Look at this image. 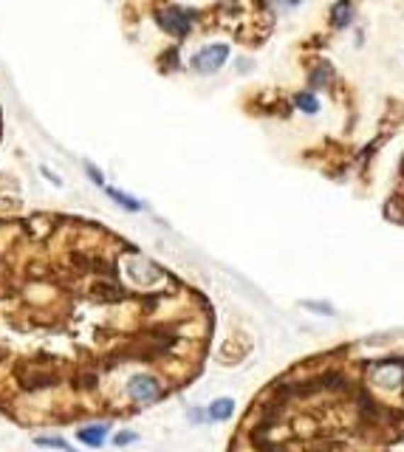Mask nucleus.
Here are the masks:
<instances>
[{
  "instance_id": "obj_11",
  "label": "nucleus",
  "mask_w": 404,
  "mask_h": 452,
  "mask_svg": "<svg viewBox=\"0 0 404 452\" xmlns=\"http://www.w3.org/2000/svg\"><path fill=\"white\" fill-rule=\"evenodd\" d=\"M130 441H136V433H122V436L116 439L119 447H125V444H130Z\"/></svg>"
},
{
  "instance_id": "obj_5",
  "label": "nucleus",
  "mask_w": 404,
  "mask_h": 452,
  "mask_svg": "<svg viewBox=\"0 0 404 452\" xmlns=\"http://www.w3.org/2000/svg\"><path fill=\"white\" fill-rule=\"evenodd\" d=\"M351 20H354V3L351 0H337L334 9H331V23L337 28H345V26H351Z\"/></svg>"
},
{
  "instance_id": "obj_12",
  "label": "nucleus",
  "mask_w": 404,
  "mask_h": 452,
  "mask_svg": "<svg viewBox=\"0 0 404 452\" xmlns=\"http://www.w3.org/2000/svg\"><path fill=\"white\" fill-rule=\"evenodd\" d=\"M0 133H3V116H0Z\"/></svg>"
},
{
  "instance_id": "obj_1",
  "label": "nucleus",
  "mask_w": 404,
  "mask_h": 452,
  "mask_svg": "<svg viewBox=\"0 0 404 452\" xmlns=\"http://www.w3.org/2000/svg\"><path fill=\"white\" fill-rule=\"evenodd\" d=\"M181 308L179 280L105 226L0 218V410L28 427L128 413L133 373L196 368L201 314Z\"/></svg>"
},
{
  "instance_id": "obj_10",
  "label": "nucleus",
  "mask_w": 404,
  "mask_h": 452,
  "mask_svg": "<svg viewBox=\"0 0 404 452\" xmlns=\"http://www.w3.org/2000/svg\"><path fill=\"white\" fill-rule=\"evenodd\" d=\"M37 444H40V447H57V450L74 452L68 444H65V441H62V439H45V436H40V439H37Z\"/></svg>"
},
{
  "instance_id": "obj_9",
  "label": "nucleus",
  "mask_w": 404,
  "mask_h": 452,
  "mask_svg": "<svg viewBox=\"0 0 404 452\" xmlns=\"http://www.w3.org/2000/svg\"><path fill=\"white\" fill-rule=\"evenodd\" d=\"M311 82H314L317 88H325V85L331 82V68H328V65H322L320 71H314V77H311Z\"/></svg>"
},
{
  "instance_id": "obj_6",
  "label": "nucleus",
  "mask_w": 404,
  "mask_h": 452,
  "mask_svg": "<svg viewBox=\"0 0 404 452\" xmlns=\"http://www.w3.org/2000/svg\"><path fill=\"white\" fill-rule=\"evenodd\" d=\"M77 436H79L82 444L102 447V441H105V436H108V424H91V427H82Z\"/></svg>"
},
{
  "instance_id": "obj_4",
  "label": "nucleus",
  "mask_w": 404,
  "mask_h": 452,
  "mask_svg": "<svg viewBox=\"0 0 404 452\" xmlns=\"http://www.w3.org/2000/svg\"><path fill=\"white\" fill-rule=\"evenodd\" d=\"M159 23L164 31H170L173 37H184L190 31V14L187 11H179V9H170V11H162L159 14Z\"/></svg>"
},
{
  "instance_id": "obj_2",
  "label": "nucleus",
  "mask_w": 404,
  "mask_h": 452,
  "mask_svg": "<svg viewBox=\"0 0 404 452\" xmlns=\"http://www.w3.org/2000/svg\"><path fill=\"white\" fill-rule=\"evenodd\" d=\"M162 396H164V382L156 373L139 371V373L130 376V382H128V399L133 405H153Z\"/></svg>"
},
{
  "instance_id": "obj_8",
  "label": "nucleus",
  "mask_w": 404,
  "mask_h": 452,
  "mask_svg": "<svg viewBox=\"0 0 404 452\" xmlns=\"http://www.w3.org/2000/svg\"><path fill=\"white\" fill-rule=\"evenodd\" d=\"M294 102H297L300 111H308V113H317V111H320V105H317V99H314L311 94H300Z\"/></svg>"
},
{
  "instance_id": "obj_7",
  "label": "nucleus",
  "mask_w": 404,
  "mask_h": 452,
  "mask_svg": "<svg viewBox=\"0 0 404 452\" xmlns=\"http://www.w3.org/2000/svg\"><path fill=\"white\" fill-rule=\"evenodd\" d=\"M232 413H235V402L232 399H215L209 405V419L212 422H226Z\"/></svg>"
},
{
  "instance_id": "obj_3",
  "label": "nucleus",
  "mask_w": 404,
  "mask_h": 452,
  "mask_svg": "<svg viewBox=\"0 0 404 452\" xmlns=\"http://www.w3.org/2000/svg\"><path fill=\"white\" fill-rule=\"evenodd\" d=\"M226 57H229V48H226V45H206L203 51H198V54L193 57V68H196L198 74H215V71L226 62Z\"/></svg>"
}]
</instances>
